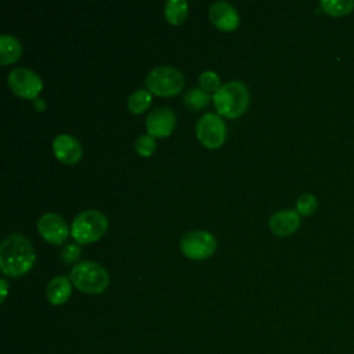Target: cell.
<instances>
[{
  "mask_svg": "<svg viewBox=\"0 0 354 354\" xmlns=\"http://www.w3.org/2000/svg\"><path fill=\"white\" fill-rule=\"evenodd\" d=\"M36 254L32 242L21 235L11 234L0 243V268L8 277H21L35 264Z\"/></svg>",
  "mask_w": 354,
  "mask_h": 354,
  "instance_id": "obj_1",
  "label": "cell"
},
{
  "mask_svg": "<svg viewBox=\"0 0 354 354\" xmlns=\"http://www.w3.org/2000/svg\"><path fill=\"white\" fill-rule=\"evenodd\" d=\"M212 100L221 115L227 118H238L246 111L250 94L245 83L239 80H230L220 86Z\"/></svg>",
  "mask_w": 354,
  "mask_h": 354,
  "instance_id": "obj_2",
  "label": "cell"
},
{
  "mask_svg": "<svg viewBox=\"0 0 354 354\" xmlns=\"http://www.w3.org/2000/svg\"><path fill=\"white\" fill-rule=\"evenodd\" d=\"M69 279L80 292L97 295L106 289L109 283V274L100 263L86 260L72 267Z\"/></svg>",
  "mask_w": 354,
  "mask_h": 354,
  "instance_id": "obj_3",
  "label": "cell"
},
{
  "mask_svg": "<svg viewBox=\"0 0 354 354\" xmlns=\"http://www.w3.org/2000/svg\"><path fill=\"white\" fill-rule=\"evenodd\" d=\"M108 227L105 214L95 209L77 213L71 224V235L79 243H90L104 235Z\"/></svg>",
  "mask_w": 354,
  "mask_h": 354,
  "instance_id": "obj_4",
  "label": "cell"
},
{
  "mask_svg": "<svg viewBox=\"0 0 354 354\" xmlns=\"http://www.w3.org/2000/svg\"><path fill=\"white\" fill-rule=\"evenodd\" d=\"M184 75L174 66L159 65L149 71L145 84L151 93L158 95H174L184 87Z\"/></svg>",
  "mask_w": 354,
  "mask_h": 354,
  "instance_id": "obj_5",
  "label": "cell"
},
{
  "mask_svg": "<svg viewBox=\"0 0 354 354\" xmlns=\"http://www.w3.org/2000/svg\"><path fill=\"white\" fill-rule=\"evenodd\" d=\"M216 248V236L205 230L188 231L180 239V249L183 254L194 260H202L212 256Z\"/></svg>",
  "mask_w": 354,
  "mask_h": 354,
  "instance_id": "obj_6",
  "label": "cell"
},
{
  "mask_svg": "<svg viewBox=\"0 0 354 354\" xmlns=\"http://www.w3.org/2000/svg\"><path fill=\"white\" fill-rule=\"evenodd\" d=\"M196 137L207 148L220 147L227 136V127L220 115L213 112L203 113L196 120Z\"/></svg>",
  "mask_w": 354,
  "mask_h": 354,
  "instance_id": "obj_7",
  "label": "cell"
},
{
  "mask_svg": "<svg viewBox=\"0 0 354 354\" xmlns=\"http://www.w3.org/2000/svg\"><path fill=\"white\" fill-rule=\"evenodd\" d=\"M10 88L19 97L37 98V94L43 88L40 76L29 68H15L7 77Z\"/></svg>",
  "mask_w": 354,
  "mask_h": 354,
  "instance_id": "obj_8",
  "label": "cell"
},
{
  "mask_svg": "<svg viewBox=\"0 0 354 354\" xmlns=\"http://www.w3.org/2000/svg\"><path fill=\"white\" fill-rule=\"evenodd\" d=\"M37 230L46 241L54 245L62 243L69 234L66 221L59 214L51 212L44 213L37 220Z\"/></svg>",
  "mask_w": 354,
  "mask_h": 354,
  "instance_id": "obj_9",
  "label": "cell"
},
{
  "mask_svg": "<svg viewBox=\"0 0 354 354\" xmlns=\"http://www.w3.org/2000/svg\"><path fill=\"white\" fill-rule=\"evenodd\" d=\"M176 126V115L167 106H158L145 119V129L152 137H166Z\"/></svg>",
  "mask_w": 354,
  "mask_h": 354,
  "instance_id": "obj_10",
  "label": "cell"
},
{
  "mask_svg": "<svg viewBox=\"0 0 354 354\" xmlns=\"http://www.w3.org/2000/svg\"><path fill=\"white\" fill-rule=\"evenodd\" d=\"M209 18L212 24L220 30H232L239 25V14L236 8L224 0H218L210 4Z\"/></svg>",
  "mask_w": 354,
  "mask_h": 354,
  "instance_id": "obj_11",
  "label": "cell"
},
{
  "mask_svg": "<svg viewBox=\"0 0 354 354\" xmlns=\"http://www.w3.org/2000/svg\"><path fill=\"white\" fill-rule=\"evenodd\" d=\"M53 151L61 162L66 165H73L82 158V145L71 134L61 133L53 140Z\"/></svg>",
  "mask_w": 354,
  "mask_h": 354,
  "instance_id": "obj_12",
  "label": "cell"
},
{
  "mask_svg": "<svg viewBox=\"0 0 354 354\" xmlns=\"http://www.w3.org/2000/svg\"><path fill=\"white\" fill-rule=\"evenodd\" d=\"M268 225L275 235L286 236L299 228L300 214L293 209H282L270 217Z\"/></svg>",
  "mask_w": 354,
  "mask_h": 354,
  "instance_id": "obj_13",
  "label": "cell"
},
{
  "mask_svg": "<svg viewBox=\"0 0 354 354\" xmlns=\"http://www.w3.org/2000/svg\"><path fill=\"white\" fill-rule=\"evenodd\" d=\"M72 281L66 275H57L50 279L46 288V296L54 306L64 304L68 301L72 293Z\"/></svg>",
  "mask_w": 354,
  "mask_h": 354,
  "instance_id": "obj_14",
  "label": "cell"
},
{
  "mask_svg": "<svg viewBox=\"0 0 354 354\" xmlns=\"http://www.w3.org/2000/svg\"><path fill=\"white\" fill-rule=\"evenodd\" d=\"M21 53H22V44L17 37L7 33H3L0 36V62L3 65L17 61Z\"/></svg>",
  "mask_w": 354,
  "mask_h": 354,
  "instance_id": "obj_15",
  "label": "cell"
},
{
  "mask_svg": "<svg viewBox=\"0 0 354 354\" xmlns=\"http://www.w3.org/2000/svg\"><path fill=\"white\" fill-rule=\"evenodd\" d=\"M165 17L171 25H180L188 15V3L185 0H169L163 7Z\"/></svg>",
  "mask_w": 354,
  "mask_h": 354,
  "instance_id": "obj_16",
  "label": "cell"
},
{
  "mask_svg": "<svg viewBox=\"0 0 354 354\" xmlns=\"http://www.w3.org/2000/svg\"><path fill=\"white\" fill-rule=\"evenodd\" d=\"M319 7L330 17H344L354 10V0H322Z\"/></svg>",
  "mask_w": 354,
  "mask_h": 354,
  "instance_id": "obj_17",
  "label": "cell"
},
{
  "mask_svg": "<svg viewBox=\"0 0 354 354\" xmlns=\"http://www.w3.org/2000/svg\"><path fill=\"white\" fill-rule=\"evenodd\" d=\"M210 94L207 91H205L203 88H199V87H192L189 88L185 94H184V104L185 106H188L189 109L192 111H196V109H202L205 108L209 102H210Z\"/></svg>",
  "mask_w": 354,
  "mask_h": 354,
  "instance_id": "obj_18",
  "label": "cell"
},
{
  "mask_svg": "<svg viewBox=\"0 0 354 354\" xmlns=\"http://www.w3.org/2000/svg\"><path fill=\"white\" fill-rule=\"evenodd\" d=\"M151 100H152V94L149 90L137 88L127 98L129 111L133 113H141L142 111H145L149 106Z\"/></svg>",
  "mask_w": 354,
  "mask_h": 354,
  "instance_id": "obj_19",
  "label": "cell"
},
{
  "mask_svg": "<svg viewBox=\"0 0 354 354\" xmlns=\"http://www.w3.org/2000/svg\"><path fill=\"white\" fill-rule=\"evenodd\" d=\"M318 207L317 198L313 194H303L296 201V212L300 216H311Z\"/></svg>",
  "mask_w": 354,
  "mask_h": 354,
  "instance_id": "obj_20",
  "label": "cell"
},
{
  "mask_svg": "<svg viewBox=\"0 0 354 354\" xmlns=\"http://www.w3.org/2000/svg\"><path fill=\"white\" fill-rule=\"evenodd\" d=\"M199 84H201V88H203L207 93L209 91L216 93L221 86L220 76L214 71H205L199 75Z\"/></svg>",
  "mask_w": 354,
  "mask_h": 354,
  "instance_id": "obj_21",
  "label": "cell"
},
{
  "mask_svg": "<svg viewBox=\"0 0 354 354\" xmlns=\"http://www.w3.org/2000/svg\"><path fill=\"white\" fill-rule=\"evenodd\" d=\"M136 151L141 155V156H149L152 155V152L155 151L156 145H155V140L152 136L149 134H140L136 138Z\"/></svg>",
  "mask_w": 354,
  "mask_h": 354,
  "instance_id": "obj_22",
  "label": "cell"
},
{
  "mask_svg": "<svg viewBox=\"0 0 354 354\" xmlns=\"http://www.w3.org/2000/svg\"><path fill=\"white\" fill-rule=\"evenodd\" d=\"M82 253V248L76 242H68L59 252V259L65 264H73Z\"/></svg>",
  "mask_w": 354,
  "mask_h": 354,
  "instance_id": "obj_23",
  "label": "cell"
},
{
  "mask_svg": "<svg viewBox=\"0 0 354 354\" xmlns=\"http://www.w3.org/2000/svg\"><path fill=\"white\" fill-rule=\"evenodd\" d=\"M0 286H1V303H3L6 296H7V281H6V278L0 279Z\"/></svg>",
  "mask_w": 354,
  "mask_h": 354,
  "instance_id": "obj_24",
  "label": "cell"
},
{
  "mask_svg": "<svg viewBox=\"0 0 354 354\" xmlns=\"http://www.w3.org/2000/svg\"><path fill=\"white\" fill-rule=\"evenodd\" d=\"M35 102H36V106L39 111H43L46 108V104H44V101H41V98H35Z\"/></svg>",
  "mask_w": 354,
  "mask_h": 354,
  "instance_id": "obj_25",
  "label": "cell"
}]
</instances>
